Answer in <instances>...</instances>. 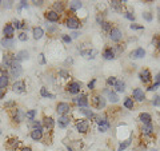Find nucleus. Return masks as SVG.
<instances>
[{
  "instance_id": "obj_14",
  "label": "nucleus",
  "mask_w": 160,
  "mask_h": 151,
  "mask_svg": "<svg viewBox=\"0 0 160 151\" xmlns=\"http://www.w3.org/2000/svg\"><path fill=\"white\" fill-rule=\"evenodd\" d=\"M131 98L135 100V102H144V99H146V92H144L142 88H133Z\"/></svg>"
},
{
  "instance_id": "obj_46",
  "label": "nucleus",
  "mask_w": 160,
  "mask_h": 151,
  "mask_svg": "<svg viewBox=\"0 0 160 151\" xmlns=\"http://www.w3.org/2000/svg\"><path fill=\"white\" fill-rule=\"evenodd\" d=\"M143 19L144 20H147V22H152V19H153V16H152V13L151 12H143Z\"/></svg>"
},
{
  "instance_id": "obj_10",
  "label": "nucleus",
  "mask_w": 160,
  "mask_h": 151,
  "mask_svg": "<svg viewBox=\"0 0 160 151\" xmlns=\"http://www.w3.org/2000/svg\"><path fill=\"white\" fill-rule=\"evenodd\" d=\"M139 78L142 80V83H144V84H149L152 82V75L148 68H143L142 71L139 72Z\"/></svg>"
},
{
  "instance_id": "obj_25",
  "label": "nucleus",
  "mask_w": 160,
  "mask_h": 151,
  "mask_svg": "<svg viewBox=\"0 0 160 151\" xmlns=\"http://www.w3.org/2000/svg\"><path fill=\"white\" fill-rule=\"evenodd\" d=\"M69 123H71V118L68 117V115H64V117H59L58 119V124L60 128H67Z\"/></svg>"
},
{
  "instance_id": "obj_44",
  "label": "nucleus",
  "mask_w": 160,
  "mask_h": 151,
  "mask_svg": "<svg viewBox=\"0 0 160 151\" xmlns=\"http://www.w3.org/2000/svg\"><path fill=\"white\" fill-rule=\"evenodd\" d=\"M124 18L126 19H128V20H131V22H133L135 20V15H133V12H131V11H124Z\"/></svg>"
},
{
  "instance_id": "obj_39",
  "label": "nucleus",
  "mask_w": 160,
  "mask_h": 151,
  "mask_svg": "<svg viewBox=\"0 0 160 151\" xmlns=\"http://www.w3.org/2000/svg\"><path fill=\"white\" fill-rule=\"evenodd\" d=\"M40 96H42V98H51V99H55V95L49 92L46 87H42V88H40Z\"/></svg>"
},
{
  "instance_id": "obj_50",
  "label": "nucleus",
  "mask_w": 160,
  "mask_h": 151,
  "mask_svg": "<svg viewBox=\"0 0 160 151\" xmlns=\"http://www.w3.org/2000/svg\"><path fill=\"white\" fill-rule=\"evenodd\" d=\"M47 31H48V34H55L59 31V28L56 26H48L47 24Z\"/></svg>"
},
{
  "instance_id": "obj_12",
  "label": "nucleus",
  "mask_w": 160,
  "mask_h": 151,
  "mask_svg": "<svg viewBox=\"0 0 160 151\" xmlns=\"http://www.w3.org/2000/svg\"><path fill=\"white\" fill-rule=\"evenodd\" d=\"M26 90H27V86L24 80H15V83L12 84V91L16 94H23L26 92Z\"/></svg>"
},
{
  "instance_id": "obj_40",
  "label": "nucleus",
  "mask_w": 160,
  "mask_h": 151,
  "mask_svg": "<svg viewBox=\"0 0 160 151\" xmlns=\"http://www.w3.org/2000/svg\"><path fill=\"white\" fill-rule=\"evenodd\" d=\"M113 51H115V55L116 56H119V55H122L124 52V47H123V44H116V46H113Z\"/></svg>"
},
{
  "instance_id": "obj_7",
  "label": "nucleus",
  "mask_w": 160,
  "mask_h": 151,
  "mask_svg": "<svg viewBox=\"0 0 160 151\" xmlns=\"http://www.w3.org/2000/svg\"><path fill=\"white\" fill-rule=\"evenodd\" d=\"M72 111V104H69L67 102H59L56 104V112L59 117H64V115H68Z\"/></svg>"
},
{
  "instance_id": "obj_61",
  "label": "nucleus",
  "mask_w": 160,
  "mask_h": 151,
  "mask_svg": "<svg viewBox=\"0 0 160 151\" xmlns=\"http://www.w3.org/2000/svg\"><path fill=\"white\" fill-rule=\"evenodd\" d=\"M156 47H158V49H159V52H160V40H159V43H158V46H156Z\"/></svg>"
},
{
  "instance_id": "obj_64",
  "label": "nucleus",
  "mask_w": 160,
  "mask_h": 151,
  "mask_svg": "<svg viewBox=\"0 0 160 151\" xmlns=\"http://www.w3.org/2000/svg\"><path fill=\"white\" fill-rule=\"evenodd\" d=\"M2 3H3V2H2V0H0V6H2Z\"/></svg>"
},
{
  "instance_id": "obj_36",
  "label": "nucleus",
  "mask_w": 160,
  "mask_h": 151,
  "mask_svg": "<svg viewBox=\"0 0 160 151\" xmlns=\"http://www.w3.org/2000/svg\"><path fill=\"white\" fill-rule=\"evenodd\" d=\"M12 26H13V28H16V29H26L28 27L27 23L26 22H22V20H13Z\"/></svg>"
},
{
  "instance_id": "obj_60",
  "label": "nucleus",
  "mask_w": 160,
  "mask_h": 151,
  "mask_svg": "<svg viewBox=\"0 0 160 151\" xmlns=\"http://www.w3.org/2000/svg\"><path fill=\"white\" fill-rule=\"evenodd\" d=\"M4 96H6V91H4V90H0V100H2Z\"/></svg>"
},
{
  "instance_id": "obj_63",
  "label": "nucleus",
  "mask_w": 160,
  "mask_h": 151,
  "mask_svg": "<svg viewBox=\"0 0 160 151\" xmlns=\"http://www.w3.org/2000/svg\"><path fill=\"white\" fill-rule=\"evenodd\" d=\"M149 151H159V150H158V148H151Z\"/></svg>"
},
{
  "instance_id": "obj_42",
  "label": "nucleus",
  "mask_w": 160,
  "mask_h": 151,
  "mask_svg": "<svg viewBox=\"0 0 160 151\" xmlns=\"http://www.w3.org/2000/svg\"><path fill=\"white\" fill-rule=\"evenodd\" d=\"M59 76L62 78V79H69L71 78V74H69V71H67V70H60L59 71Z\"/></svg>"
},
{
  "instance_id": "obj_15",
  "label": "nucleus",
  "mask_w": 160,
  "mask_h": 151,
  "mask_svg": "<svg viewBox=\"0 0 160 151\" xmlns=\"http://www.w3.org/2000/svg\"><path fill=\"white\" fill-rule=\"evenodd\" d=\"M44 128H33L31 130V134H29V137H31L32 140H35V142H40L43 138H44Z\"/></svg>"
},
{
  "instance_id": "obj_37",
  "label": "nucleus",
  "mask_w": 160,
  "mask_h": 151,
  "mask_svg": "<svg viewBox=\"0 0 160 151\" xmlns=\"http://www.w3.org/2000/svg\"><path fill=\"white\" fill-rule=\"evenodd\" d=\"M36 115H38V110H28L26 112V118L29 122H32V120H36Z\"/></svg>"
},
{
  "instance_id": "obj_20",
  "label": "nucleus",
  "mask_w": 160,
  "mask_h": 151,
  "mask_svg": "<svg viewBox=\"0 0 160 151\" xmlns=\"http://www.w3.org/2000/svg\"><path fill=\"white\" fill-rule=\"evenodd\" d=\"M19 144H20V140L18 138H9L6 142V147L9 151H16V148L19 147Z\"/></svg>"
},
{
  "instance_id": "obj_1",
  "label": "nucleus",
  "mask_w": 160,
  "mask_h": 151,
  "mask_svg": "<svg viewBox=\"0 0 160 151\" xmlns=\"http://www.w3.org/2000/svg\"><path fill=\"white\" fill-rule=\"evenodd\" d=\"M91 104L96 110H104L107 106V98L103 94H95L91 96Z\"/></svg>"
},
{
  "instance_id": "obj_34",
  "label": "nucleus",
  "mask_w": 160,
  "mask_h": 151,
  "mask_svg": "<svg viewBox=\"0 0 160 151\" xmlns=\"http://www.w3.org/2000/svg\"><path fill=\"white\" fill-rule=\"evenodd\" d=\"M123 106H124V107H126L127 110H133V107H135V100H133L131 96H127L126 99H124Z\"/></svg>"
},
{
  "instance_id": "obj_29",
  "label": "nucleus",
  "mask_w": 160,
  "mask_h": 151,
  "mask_svg": "<svg viewBox=\"0 0 160 151\" xmlns=\"http://www.w3.org/2000/svg\"><path fill=\"white\" fill-rule=\"evenodd\" d=\"M113 88H115V92L116 94H123L124 91H126V83L123 82V80H116V83H115L113 86Z\"/></svg>"
},
{
  "instance_id": "obj_38",
  "label": "nucleus",
  "mask_w": 160,
  "mask_h": 151,
  "mask_svg": "<svg viewBox=\"0 0 160 151\" xmlns=\"http://www.w3.org/2000/svg\"><path fill=\"white\" fill-rule=\"evenodd\" d=\"M100 27H102V29H103L104 32H108L109 34V31L112 29V23L111 22H107V20H103L102 24H100Z\"/></svg>"
},
{
  "instance_id": "obj_33",
  "label": "nucleus",
  "mask_w": 160,
  "mask_h": 151,
  "mask_svg": "<svg viewBox=\"0 0 160 151\" xmlns=\"http://www.w3.org/2000/svg\"><path fill=\"white\" fill-rule=\"evenodd\" d=\"M32 35H33V39L35 40H39L44 36V29L42 27H35L32 29Z\"/></svg>"
},
{
  "instance_id": "obj_24",
  "label": "nucleus",
  "mask_w": 160,
  "mask_h": 151,
  "mask_svg": "<svg viewBox=\"0 0 160 151\" xmlns=\"http://www.w3.org/2000/svg\"><path fill=\"white\" fill-rule=\"evenodd\" d=\"M103 95H107V98H108V100L111 103H118L119 102V96H118V94L115 92V91H111L109 88H106L104 90V94Z\"/></svg>"
},
{
  "instance_id": "obj_2",
  "label": "nucleus",
  "mask_w": 160,
  "mask_h": 151,
  "mask_svg": "<svg viewBox=\"0 0 160 151\" xmlns=\"http://www.w3.org/2000/svg\"><path fill=\"white\" fill-rule=\"evenodd\" d=\"M64 26L75 31V29H79L82 27V20H80L78 16H75V15H68L66 18V20H64Z\"/></svg>"
},
{
  "instance_id": "obj_55",
  "label": "nucleus",
  "mask_w": 160,
  "mask_h": 151,
  "mask_svg": "<svg viewBox=\"0 0 160 151\" xmlns=\"http://www.w3.org/2000/svg\"><path fill=\"white\" fill-rule=\"evenodd\" d=\"M28 7V3L27 2H24V0H22V2H20V6H19V11L22 8H27Z\"/></svg>"
},
{
  "instance_id": "obj_56",
  "label": "nucleus",
  "mask_w": 160,
  "mask_h": 151,
  "mask_svg": "<svg viewBox=\"0 0 160 151\" xmlns=\"http://www.w3.org/2000/svg\"><path fill=\"white\" fill-rule=\"evenodd\" d=\"M155 83H156V84H159V86H160V72H159V74H156V75H155Z\"/></svg>"
},
{
  "instance_id": "obj_35",
  "label": "nucleus",
  "mask_w": 160,
  "mask_h": 151,
  "mask_svg": "<svg viewBox=\"0 0 160 151\" xmlns=\"http://www.w3.org/2000/svg\"><path fill=\"white\" fill-rule=\"evenodd\" d=\"M95 55H96V51L95 49H83L82 51V56L86 59H93Z\"/></svg>"
},
{
  "instance_id": "obj_49",
  "label": "nucleus",
  "mask_w": 160,
  "mask_h": 151,
  "mask_svg": "<svg viewBox=\"0 0 160 151\" xmlns=\"http://www.w3.org/2000/svg\"><path fill=\"white\" fill-rule=\"evenodd\" d=\"M62 40H63V42H64V43H67V44H69V43H71V42H72V38H71V36H69V35H66V34H63V35H62Z\"/></svg>"
},
{
  "instance_id": "obj_16",
  "label": "nucleus",
  "mask_w": 160,
  "mask_h": 151,
  "mask_svg": "<svg viewBox=\"0 0 160 151\" xmlns=\"http://www.w3.org/2000/svg\"><path fill=\"white\" fill-rule=\"evenodd\" d=\"M140 131H142V135L143 137H152L155 134V127L152 123L149 124H143L142 128H140Z\"/></svg>"
},
{
  "instance_id": "obj_53",
  "label": "nucleus",
  "mask_w": 160,
  "mask_h": 151,
  "mask_svg": "<svg viewBox=\"0 0 160 151\" xmlns=\"http://www.w3.org/2000/svg\"><path fill=\"white\" fill-rule=\"evenodd\" d=\"M95 84H96V79H92L91 82L88 83V90H91V91L95 90Z\"/></svg>"
},
{
  "instance_id": "obj_32",
  "label": "nucleus",
  "mask_w": 160,
  "mask_h": 151,
  "mask_svg": "<svg viewBox=\"0 0 160 151\" xmlns=\"http://www.w3.org/2000/svg\"><path fill=\"white\" fill-rule=\"evenodd\" d=\"M82 7H83V4H82V2H79V0L69 2V6H68V8H69V11H71V12H76L78 9H80Z\"/></svg>"
},
{
  "instance_id": "obj_13",
  "label": "nucleus",
  "mask_w": 160,
  "mask_h": 151,
  "mask_svg": "<svg viewBox=\"0 0 160 151\" xmlns=\"http://www.w3.org/2000/svg\"><path fill=\"white\" fill-rule=\"evenodd\" d=\"M42 123H43V128L44 130H47V131H52V130L55 128V119L52 117H44L43 120H42Z\"/></svg>"
},
{
  "instance_id": "obj_18",
  "label": "nucleus",
  "mask_w": 160,
  "mask_h": 151,
  "mask_svg": "<svg viewBox=\"0 0 160 151\" xmlns=\"http://www.w3.org/2000/svg\"><path fill=\"white\" fill-rule=\"evenodd\" d=\"M3 35H4V38H9V39L13 38V35H15V28H13V26H12V23H7L6 26L3 27Z\"/></svg>"
},
{
  "instance_id": "obj_62",
  "label": "nucleus",
  "mask_w": 160,
  "mask_h": 151,
  "mask_svg": "<svg viewBox=\"0 0 160 151\" xmlns=\"http://www.w3.org/2000/svg\"><path fill=\"white\" fill-rule=\"evenodd\" d=\"M158 19H159V22H160V9H159V13H158Z\"/></svg>"
},
{
  "instance_id": "obj_28",
  "label": "nucleus",
  "mask_w": 160,
  "mask_h": 151,
  "mask_svg": "<svg viewBox=\"0 0 160 151\" xmlns=\"http://www.w3.org/2000/svg\"><path fill=\"white\" fill-rule=\"evenodd\" d=\"M144 56H146V49L142 48V47H139V48L135 49V51L131 52V58L132 59H142Z\"/></svg>"
},
{
  "instance_id": "obj_54",
  "label": "nucleus",
  "mask_w": 160,
  "mask_h": 151,
  "mask_svg": "<svg viewBox=\"0 0 160 151\" xmlns=\"http://www.w3.org/2000/svg\"><path fill=\"white\" fill-rule=\"evenodd\" d=\"M32 3H33V6H36V7H42L43 4H44L43 0H33Z\"/></svg>"
},
{
  "instance_id": "obj_26",
  "label": "nucleus",
  "mask_w": 160,
  "mask_h": 151,
  "mask_svg": "<svg viewBox=\"0 0 160 151\" xmlns=\"http://www.w3.org/2000/svg\"><path fill=\"white\" fill-rule=\"evenodd\" d=\"M0 46H2L3 48H6V49H9V48H12L15 46V39H9V38H3L2 40H0Z\"/></svg>"
},
{
  "instance_id": "obj_11",
  "label": "nucleus",
  "mask_w": 160,
  "mask_h": 151,
  "mask_svg": "<svg viewBox=\"0 0 160 151\" xmlns=\"http://www.w3.org/2000/svg\"><path fill=\"white\" fill-rule=\"evenodd\" d=\"M44 18H46L47 22H51V23H59L60 22V15L58 12H55L53 9H48V11L44 12Z\"/></svg>"
},
{
  "instance_id": "obj_52",
  "label": "nucleus",
  "mask_w": 160,
  "mask_h": 151,
  "mask_svg": "<svg viewBox=\"0 0 160 151\" xmlns=\"http://www.w3.org/2000/svg\"><path fill=\"white\" fill-rule=\"evenodd\" d=\"M129 28L131 29H133V31H138V29H144V27L143 26H139V24H131V26H129Z\"/></svg>"
},
{
  "instance_id": "obj_5",
  "label": "nucleus",
  "mask_w": 160,
  "mask_h": 151,
  "mask_svg": "<svg viewBox=\"0 0 160 151\" xmlns=\"http://www.w3.org/2000/svg\"><path fill=\"white\" fill-rule=\"evenodd\" d=\"M72 103L76 104L79 108H86L89 106V98L86 94H80V95H78V96H75L72 99Z\"/></svg>"
},
{
  "instance_id": "obj_58",
  "label": "nucleus",
  "mask_w": 160,
  "mask_h": 151,
  "mask_svg": "<svg viewBox=\"0 0 160 151\" xmlns=\"http://www.w3.org/2000/svg\"><path fill=\"white\" fill-rule=\"evenodd\" d=\"M19 151H33V150H32L31 147H27V146H24V147H22Z\"/></svg>"
},
{
  "instance_id": "obj_17",
  "label": "nucleus",
  "mask_w": 160,
  "mask_h": 151,
  "mask_svg": "<svg viewBox=\"0 0 160 151\" xmlns=\"http://www.w3.org/2000/svg\"><path fill=\"white\" fill-rule=\"evenodd\" d=\"M13 60H15V55H13V54H9V52L4 54L2 67H3V68H6V70H7V68H9V67H11V64H12Z\"/></svg>"
},
{
  "instance_id": "obj_43",
  "label": "nucleus",
  "mask_w": 160,
  "mask_h": 151,
  "mask_svg": "<svg viewBox=\"0 0 160 151\" xmlns=\"http://www.w3.org/2000/svg\"><path fill=\"white\" fill-rule=\"evenodd\" d=\"M129 144H131V140H124V142H122V143L119 144L118 150H119V151H123V150H126V148L128 147Z\"/></svg>"
},
{
  "instance_id": "obj_41",
  "label": "nucleus",
  "mask_w": 160,
  "mask_h": 151,
  "mask_svg": "<svg viewBox=\"0 0 160 151\" xmlns=\"http://www.w3.org/2000/svg\"><path fill=\"white\" fill-rule=\"evenodd\" d=\"M16 107L18 106H16V102H15V100H8V102H6V104H4V108L6 110H13Z\"/></svg>"
},
{
  "instance_id": "obj_51",
  "label": "nucleus",
  "mask_w": 160,
  "mask_h": 151,
  "mask_svg": "<svg viewBox=\"0 0 160 151\" xmlns=\"http://www.w3.org/2000/svg\"><path fill=\"white\" fill-rule=\"evenodd\" d=\"M159 87H160L159 84L152 83V84H149V86H148V88H147V90H148V91H156V90H158Z\"/></svg>"
},
{
  "instance_id": "obj_6",
  "label": "nucleus",
  "mask_w": 160,
  "mask_h": 151,
  "mask_svg": "<svg viewBox=\"0 0 160 151\" xmlns=\"http://www.w3.org/2000/svg\"><path fill=\"white\" fill-rule=\"evenodd\" d=\"M66 91L71 95H78L80 94L82 91V83L78 82V80H72V82H69L67 86H66Z\"/></svg>"
},
{
  "instance_id": "obj_47",
  "label": "nucleus",
  "mask_w": 160,
  "mask_h": 151,
  "mask_svg": "<svg viewBox=\"0 0 160 151\" xmlns=\"http://www.w3.org/2000/svg\"><path fill=\"white\" fill-rule=\"evenodd\" d=\"M152 104L155 106V107H160V96L159 95H155V96L152 98Z\"/></svg>"
},
{
  "instance_id": "obj_27",
  "label": "nucleus",
  "mask_w": 160,
  "mask_h": 151,
  "mask_svg": "<svg viewBox=\"0 0 160 151\" xmlns=\"http://www.w3.org/2000/svg\"><path fill=\"white\" fill-rule=\"evenodd\" d=\"M103 58L106 59V60H113L115 58H116V55H115L113 48H112V47H107V48H104V51H103Z\"/></svg>"
},
{
  "instance_id": "obj_59",
  "label": "nucleus",
  "mask_w": 160,
  "mask_h": 151,
  "mask_svg": "<svg viewBox=\"0 0 160 151\" xmlns=\"http://www.w3.org/2000/svg\"><path fill=\"white\" fill-rule=\"evenodd\" d=\"M4 6H6V8H11V7L13 6V2H6V4H4Z\"/></svg>"
},
{
  "instance_id": "obj_3",
  "label": "nucleus",
  "mask_w": 160,
  "mask_h": 151,
  "mask_svg": "<svg viewBox=\"0 0 160 151\" xmlns=\"http://www.w3.org/2000/svg\"><path fill=\"white\" fill-rule=\"evenodd\" d=\"M11 120L15 123V124H20L22 122H24V119H26V111H24L23 108H13L11 110Z\"/></svg>"
},
{
  "instance_id": "obj_9",
  "label": "nucleus",
  "mask_w": 160,
  "mask_h": 151,
  "mask_svg": "<svg viewBox=\"0 0 160 151\" xmlns=\"http://www.w3.org/2000/svg\"><path fill=\"white\" fill-rule=\"evenodd\" d=\"M89 127H91V124H89V120L87 119H80L76 123V130L80 134H87L89 131Z\"/></svg>"
},
{
  "instance_id": "obj_48",
  "label": "nucleus",
  "mask_w": 160,
  "mask_h": 151,
  "mask_svg": "<svg viewBox=\"0 0 160 151\" xmlns=\"http://www.w3.org/2000/svg\"><path fill=\"white\" fill-rule=\"evenodd\" d=\"M19 40H20V42H27V40H28L27 32H24V31L20 32V34H19Z\"/></svg>"
},
{
  "instance_id": "obj_19",
  "label": "nucleus",
  "mask_w": 160,
  "mask_h": 151,
  "mask_svg": "<svg viewBox=\"0 0 160 151\" xmlns=\"http://www.w3.org/2000/svg\"><path fill=\"white\" fill-rule=\"evenodd\" d=\"M52 9L55 12H58L59 15H62L63 12H66L67 6H66V2H53L52 4Z\"/></svg>"
},
{
  "instance_id": "obj_30",
  "label": "nucleus",
  "mask_w": 160,
  "mask_h": 151,
  "mask_svg": "<svg viewBox=\"0 0 160 151\" xmlns=\"http://www.w3.org/2000/svg\"><path fill=\"white\" fill-rule=\"evenodd\" d=\"M79 111H80V114H83L84 117H86V119H87V120H91V119H93V118H95V112H93V111H92V110L89 108V107H86V108H80Z\"/></svg>"
},
{
  "instance_id": "obj_4",
  "label": "nucleus",
  "mask_w": 160,
  "mask_h": 151,
  "mask_svg": "<svg viewBox=\"0 0 160 151\" xmlns=\"http://www.w3.org/2000/svg\"><path fill=\"white\" fill-rule=\"evenodd\" d=\"M23 74V68H22V64H20L19 62H16V60H13L11 67H9V78L12 79H16V78H20V75Z\"/></svg>"
},
{
  "instance_id": "obj_8",
  "label": "nucleus",
  "mask_w": 160,
  "mask_h": 151,
  "mask_svg": "<svg viewBox=\"0 0 160 151\" xmlns=\"http://www.w3.org/2000/svg\"><path fill=\"white\" fill-rule=\"evenodd\" d=\"M108 36H109V39H111V42L120 43L123 40V32H122V29H120L119 27H112V29L108 34Z\"/></svg>"
},
{
  "instance_id": "obj_23",
  "label": "nucleus",
  "mask_w": 160,
  "mask_h": 151,
  "mask_svg": "<svg viewBox=\"0 0 160 151\" xmlns=\"http://www.w3.org/2000/svg\"><path fill=\"white\" fill-rule=\"evenodd\" d=\"M109 4H111V7L115 9V11L124 13V2H122V0H111Z\"/></svg>"
},
{
  "instance_id": "obj_45",
  "label": "nucleus",
  "mask_w": 160,
  "mask_h": 151,
  "mask_svg": "<svg viewBox=\"0 0 160 151\" xmlns=\"http://www.w3.org/2000/svg\"><path fill=\"white\" fill-rule=\"evenodd\" d=\"M116 78H115V76H109L108 79H107V86H108V87H113V86H115V83H116Z\"/></svg>"
},
{
  "instance_id": "obj_22",
  "label": "nucleus",
  "mask_w": 160,
  "mask_h": 151,
  "mask_svg": "<svg viewBox=\"0 0 160 151\" xmlns=\"http://www.w3.org/2000/svg\"><path fill=\"white\" fill-rule=\"evenodd\" d=\"M29 59V52L27 51V49H22V51H19L15 54V60L19 63L24 62V60H28Z\"/></svg>"
},
{
  "instance_id": "obj_57",
  "label": "nucleus",
  "mask_w": 160,
  "mask_h": 151,
  "mask_svg": "<svg viewBox=\"0 0 160 151\" xmlns=\"http://www.w3.org/2000/svg\"><path fill=\"white\" fill-rule=\"evenodd\" d=\"M79 35H80V32H78V31H75V32H72L69 36H71L72 39H76V38H79Z\"/></svg>"
},
{
  "instance_id": "obj_21",
  "label": "nucleus",
  "mask_w": 160,
  "mask_h": 151,
  "mask_svg": "<svg viewBox=\"0 0 160 151\" xmlns=\"http://www.w3.org/2000/svg\"><path fill=\"white\" fill-rule=\"evenodd\" d=\"M9 75H8V71L7 72H3L2 75H0V90H4L6 91V88L8 87L9 84Z\"/></svg>"
},
{
  "instance_id": "obj_31",
  "label": "nucleus",
  "mask_w": 160,
  "mask_h": 151,
  "mask_svg": "<svg viewBox=\"0 0 160 151\" xmlns=\"http://www.w3.org/2000/svg\"><path fill=\"white\" fill-rule=\"evenodd\" d=\"M139 120L142 122V124H149L152 123V117L148 112H142L139 115Z\"/></svg>"
}]
</instances>
